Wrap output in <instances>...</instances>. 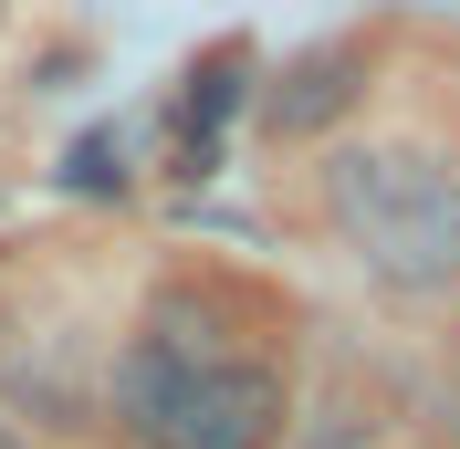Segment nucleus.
<instances>
[{
  "mask_svg": "<svg viewBox=\"0 0 460 449\" xmlns=\"http://www.w3.org/2000/svg\"><path fill=\"white\" fill-rule=\"evenodd\" d=\"M324 220L387 293L429 304L460 293V168L429 146H335L324 157Z\"/></svg>",
  "mask_w": 460,
  "mask_h": 449,
  "instance_id": "nucleus-2",
  "label": "nucleus"
},
{
  "mask_svg": "<svg viewBox=\"0 0 460 449\" xmlns=\"http://www.w3.org/2000/svg\"><path fill=\"white\" fill-rule=\"evenodd\" d=\"M252 105V53H209L199 74H189V94H178V178H199L209 157H220V126Z\"/></svg>",
  "mask_w": 460,
  "mask_h": 449,
  "instance_id": "nucleus-3",
  "label": "nucleus"
},
{
  "mask_svg": "<svg viewBox=\"0 0 460 449\" xmlns=\"http://www.w3.org/2000/svg\"><path fill=\"white\" fill-rule=\"evenodd\" d=\"M115 418L137 449H283L293 376L272 345L241 335V313L199 282H178L137 313L115 356Z\"/></svg>",
  "mask_w": 460,
  "mask_h": 449,
  "instance_id": "nucleus-1",
  "label": "nucleus"
},
{
  "mask_svg": "<svg viewBox=\"0 0 460 449\" xmlns=\"http://www.w3.org/2000/svg\"><path fill=\"white\" fill-rule=\"evenodd\" d=\"M345 105H356V53L335 42V53H304V63H293L283 94H272L261 115H272V136H314V126H335Z\"/></svg>",
  "mask_w": 460,
  "mask_h": 449,
  "instance_id": "nucleus-4",
  "label": "nucleus"
},
{
  "mask_svg": "<svg viewBox=\"0 0 460 449\" xmlns=\"http://www.w3.org/2000/svg\"><path fill=\"white\" fill-rule=\"evenodd\" d=\"M0 449H31V439H22V428H11V418H0Z\"/></svg>",
  "mask_w": 460,
  "mask_h": 449,
  "instance_id": "nucleus-5",
  "label": "nucleus"
}]
</instances>
